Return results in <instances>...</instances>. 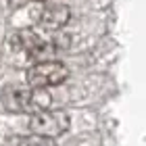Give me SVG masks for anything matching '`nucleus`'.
<instances>
[{
    "mask_svg": "<svg viewBox=\"0 0 146 146\" xmlns=\"http://www.w3.org/2000/svg\"><path fill=\"white\" fill-rule=\"evenodd\" d=\"M69 125H71V119H69V115L65 111L46 109V111H40V113L29 115V129H31V134L46 136V138H52V140H54L56 136L67 134Z\"/></svg>",
    "mask_w": 146,
    "mask_h": 146,
    "instance_id": "obj_3",
    "label": "nucleus"
},
{
    "mask_svg": "<svg viewBox=\"0 0 146 146\" xmlns=\"http://www.w3.org/2000/svg\"><path fill=\"white\" fill-rule=\"evenodd\" d=\"M11 146H56V142L46 136L29 134V136H19L15 140H11Z\"/></svg>",
    "mask_w": 146,
    "mask_h": 146,
    "instance_id": "obj_5",
    "label": "nucleus"
},
{
    "mask_svg": "<svg viewBox=\"0 0 146 146\" xmlns=\"http://www.w3.org/2000/svg\"><path fill=\"white\" fill-rule=\"evenodd\" d=\"M52 104V96L46 90L27 88V90H9L4 94V107L13 113H34L46 111Z\"/></svg>",
    "mask_w": 146,
    "mask_h": 146,
    "instance_id": "obj_1",
    "label": "nucleus"
},
{
    "mask_svg": "<svg viewBox=\"0 0 146 146\" xmlns=\"http://www.w3.org/2000/svg\"><path fill=\"white\" fill-rule=\"evenodd\" d=\"M67 77H69V69L61 61H38L25 73L29 88H38V90L61 86L63 82H67Z\"/></svg>",
    "mask_w": 146,
    "mask_h": 146,
    "instance_id": "obj_2",
    "label": "nucleus"
},
{
    "mask_svg": "<svg viewBox=\"0 0 146 146\" xmlns=\"http://www.w3.org/2000/svg\"><path fill=\"white\" fill-rule=\"evenodd\" d=\"M71 11L67 4H48L40 13V25L44 29H61L69 21Z\"/></svg>",
    "mask_w": 146,
    "mask_h": 146,
    "instance_id": "obj_4",
    "label": "nucleus"
},
{
    "mask_svg": "<svg viewBox=\"0 0 146 146\" xmlns=\"http://www.w3.org/2000/svg\"><path fill=\"white\" fill-rule=\"evenodd\" d=\"M36 2H48V0H36Z\"/></svg>",
    "mask_w": 146,
    "mask_h": 146,
    "instance_id": "obj_6",
    "label": "nucleus"
}]
</instances>
